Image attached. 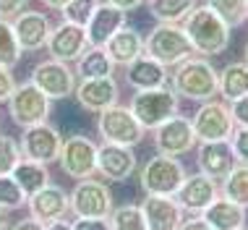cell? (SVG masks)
Segmentation results:
<instances>
[{
  "instance_id": "cell-1",
  "label": "cell",
  "mask_w": 248,
  "mask_h": 230,
  "mask_svg": "<svg viewBox=\"0 0 248 230\" xmlns=\"http://www.w3.org/2000/svg\"><path fill=\"white\" fill-rule=\"evenodd\" d=\"M170 89L180 99L209 102L219 94V71L206 58H188L170 73Z\"/></svg>"
},
{
  "instance_id": "cell-2",
  "label": "cell",
  "mask_w": 248,
  "mask_h": 230,
  "mask_svg": "<svg viewBox=\"0 0 248 230\" xmlns=\"http://www.w3.org/2000/svg\"><path fill=\"white\" fill-rule=\"evenodd\" d=\"M183 32L199 55H222L230 47V26L209 5H196L183 21Z\"/></svg>"
},
{
  "instance_id": "cell-3",
  "label": "cell",
  "mask_w": 248,
  "mask_h": 230,
  "mask_svg": "<svg viewBox=\"0 0 248 230\" xmlns=\"http://www.w3.org/2000/svg\"><path fill=\"white\" fill-rule=\"evenodd\" d=\"M144 55L157 60L165 68H175L183 60L196 55L191 39L186 37L183 26L178 24H157L144 39Z\"/></svg>"
},
{
  "instance_id": "cell-4",
  "label": "cell",
  "mask_w": 248,
  "mask_h": 230,
  "mask_svg": "<svg viewBox=\"0 0 248 230\" xmlns=\"http://www.w3.org/2000/svg\"><path fill=\"white\" fill-rule=\"evenodd\" d=\"M128 110L133 118L141 123L144 131H154L170 118H175L180 110V97L170 89V84L162 89H149V92H136L131 97Z\"/></svg>"
},
{
  "instance_id": "cell-5",
  "label": "cell",
  "mask_w": 248,
  "mask_h": 230,
  "mask_svg": "<svg viewBox=\"0 0 248 230\" xmlns=\"http://www.w3.org/2000/svg\"><path fill=\"white\" fill-rule=\"evenodd\" d=\"M186 167L178 157H165V154H154L146 160V165L139 173V183H141L146 196H175L178 188L186 181Z\"/></svg>"
},
{
  "instance_id": "cell-6",
  "label": "cell",
  "mask_w": 248,
  "mask_h": 230,
  "mask_svg": "<svg viewBox=\"0 0 248 230\" xmlns=\"http://www.w3.org/2000/svg\"><path fill=\"white\" fill-rule=\"evenodd\" d=\"M191 126L196 133L199 144H212V141H230L235 133V120L230 115V105L222 99H209L201 102L199 110L191 115Z\"/></svg>"
},
{
  "instance_id": "cell-7",
  "label": "cell",
  "mask_w": 248,
  "mask_h": 230,
  "mask_svg": "<svg viewBox=\"0 0 248 230\" xmlns=\"http://www.w3.org/2000/svg\"><path fill=\"white\" fill-rule=\"evenodd\" d=\"M97 131L105 139V144H118V147H136L144 141V128L133 118V113L123 105H112L97 115Z\"/></svg>"
},
{
  "instance_id": "cell-8",
  "label": "cell",
  "mask_w": 248,
  "mask_h": 230,
  "mask_svg": "<svg viewBox=\"0 0 248 230\" xmlns=\"http://www.w3.org/2000/svg\"><path fill=\"white\" fill-rule=\"evenodd\" d=\"M29 81L50 99V102L73 97V94H76V86H78L76 71H73L68 63H58V60H52V58L37 63Z\"/></svg>"
},
{
  "instance_id": "cell-9",
  "label": "cell",
  "mask_w": 248,
  "mask_h": 230,
  "mask_svg": "<svg viewBox=\"0 0 248 230\" xmlns=\"http://www.w3.org/2000/svg\"><path fill=\"white\" fill-rule=\"evenodd\" d=\"M5 105H8V115L13 118V123L21 126V128H31L39 123H47L52 102L31 81H26V84L16 86V92L11 94V99Z\"/></svg>"
},
{
  "instance_id": "cell-10",
  "label": "cell",
  "mask_w": 248,
  "mask_h": 230,
  "mask_svg": "<svg viewBox=\"0 0 248 230\" xmlns=\"http://www.w3.org/2000/svg\"><path fill=\"white\" fill-rule=\"evenodd\" d=\"M63 136L55 126L50 123H39V126H31V128H24L21 133V157L24 160H31V162H39V165H50V162H58L60 160V149H63Z\"/></svg>"
},
{
  "instance_id": "cell-11",
  "label": "cell",
  "mask_w": 248,
  "mask_h": 230,
  "mask_svg": "<svg viewBox=\"0 0 248 230\" xmlns=\"http://www.w3.org/2000/svg\"><path fill=\"white\" fill-rule=\"evenodd\" d=\"M71 199V212L76 217H102L107 220L112 214V194L102 181H78L68 194Z\"/></svg>"
},
{
  "instance_id": "cell-12",
  "label": "cell",
  "mask_w": 248,
  "mask_h": 230,
  "mask_svg": "<svg viewBox=\"0 0 248 230\" xmlns=\"http://www.w3.org/2000/svg\"><path fill=\"white\" fill-rule=\"evenodd\" d=\"M97 149L99 147L92 141L89 136H68L63 141V149H60V167L63 173L73 181H86L97 173Z\"/></svg>"
},
{
  "instance_id": "cell-13",
  "label": "cell",
  "mask_w": 248,
  "mask_h": 230,
  "mask_svg": "<svg viewBox=\"0 0 248 230\" xmlns=\"http://www.w3.org/2000/svg\"><path fill=\"white\" fill-rule=\"evenodd\" d=\"M196 144L199 141H196V133H193L191 118L175 115L159 128H154V149H157V154L180 157V154H188Z\"/></svg>"
},
{
  "instance_id": "cell-14",
  "label": "cell",
  "mask_w": 248,
  "mask_h": 230,
  "mask_svg": "<svg viewBox=\"0 0 248 230\" xmlns=\"http://www.w3.org/2000/svg\"><path fill=\"white\" fill-rule=\"evenodd\" d=\"M89 50V42H86V32L76 24L60 21L58 26H52V34L47 39V52L52 60L58 63H76L84 52Z\"/></svg>"
},
{
  "instance_id": "cell-15",
  "label": "cell",
  "mask_w": 248,
  "mask_h": 230,
  "mask_svg": "<svg viewBox=\"0 0 248 230\" xmlns=\"http://www.w3.org/2000/svg\"><path fill=\"white\" fill-rule=\"evenodd\" d=\"M196 165L199 173L212 181H222L230 175V170L238 165L235 152H232L230 141H212V144H196Z\"/></svg>"
},
{
  "instance_id": "cell-16",
  "label": "cell",
  "mask_w": 248,
  "mask_h": 230,
  "mask_svg": "<svg viewBox=\"0 0 248 230\" xmlns=\"http://www.w3.org/2000/svg\"><path fill=\"white\" fill-rule=\"evenodd\" d=\"M136 152L131 147H118V144H102L97 149V173L105 181L123 183L128 181L136 170Z\"/></svg>"
},
{
  "instance_id": "cell-17",
  "label": "cell",
  "mask_w": 248,
  "mask_h": 230,
  "mask_svg": "<svg viewBox=\"0 0 248 230\" xmlns=\"http://www.w3.org/2000/svg\"><path fill=\"white\" fill-rule=\"evenodd\" d=\"M11 26H13V34H16L21 50H26V52H34V50L47 47V39L52 34V24L42 11L18 13V16L11 21Z\"/></svg>"
},
{
  "instance_id": "cell-18",
  "label": "cell",
  "mask_w": 248,
  "mask_h": 230,
  "mask_svg": "<svg viewBox=\"0 0 248 230\" xmlns=\"http://www.w3.org/2000/svg\"><path fill=\"white\" fill-rule=\"evenodd\" d=\"M29 207V217L42 222V225H50V222H58V220H65V214L71 212V199L68 194L63 191L60 186H45L39 194L29 196L26 201Z\"/></svg>"
},
{
  "instance_id": "cell-19",
  "label": "cell",
  "mask_w": 248,
  "mask_h": 230,
  "mask_svg": "<svg viewBox=\"0 0 248 230\" xmlns=\"http://www.w3.org/2000/svg\"><path fill=\"white\" fill-rule=\"evenodd\" d=\"M217 196H219L217 181H212V178H206V175L196 173V175H186L183 186H180L178 194H175V201L180 204L183 212L201 214L214 199H217Z\"/></svg>"
},
{
  "instance_id": "cell-20",
  "label": "cell",
  "mask_w": 248,
  "mask_h": 230,
  "mask_svg": "<svg viewBox=\"0 0 248 230\" xmlns=\"http://www.w3.org/2000/svg\"><path fill=\"white\" fill-rule=\"evenodd\" d=\"M146 230H180L186 212L180 209L175 196H146L141 201Z\"/></svg>"
},
{
  "instance_id": "cell-21",
  "label": "cell",
  "mask_w": 248,
  "mask_h": 230,
  "mask_svg": "<svg viewBox=\"0 0 248 230\" xmlns=\"http://www.w3.org/2000/svg\"><path fill=\"white\" fill-rule=\"evenodd\" d=\"M118 81L115 79H89V81H78L76 94L73 97L78 99V105L89 113H102L107 107L118 105Z\"/></svg>"
},
{
  "instance_id": "cell-22",
  "label": "cell",
  "mask_w": 248,
  "mask_h": 230,
  "mask_svg": "<svg viewBox=\"0 0 248 230\" xmlns=\"http://www.w3.org/2000/svg\"><path fill=\"white\" fill-rule=\"evenodd\" d=\"M125 18H128V13L112 8V5H107V3H99L94 16H92L89 24L84 26L89 47H105L125 26Z\"/></svg>"
},
{
  "instance_id": "cell-23",
  "label": "cell",
  "mask_w": 248,
  "mask_h": 230,
  "mask_svg": "<svg viewBox=\"0 0 248 230\" xmlns=\"http://www.w3.org/2000/svg\"><path fill=\"white\" fill-rule=\"evenodd\" d=\"M125 81L136 92H149V89H162V86L170 84V73L157 60H152L149 55H141L125 68Z\"/></svg>"
},
{
  "instance_id": "cell-24",
  "label": "cell",
  "mask_w": 248,
  "mask_h": 230,
  "mask_svg": "<svg viewBox=\"0 0 248 230\" xmlns=\"http://www.w3.org/2000/svg\"><path fill=\"white\" fill-rule=\"evenodd\" d=\"M105 52L115 66L128 68L133 60H139L144 55V37L139 34L136 29H131V26H123V29L105 45Z\"/></svg>"
},
{
  "instance_id": "cell-25",
  "label": "cell",
  "mask_w": 248,
  "mask_h": 230,
  "mask_svg": "<svg viewBox=\"0 0 248 230\" xmlns=\"http://www.w3.org/2000/svg\"><path fill=\"white\" fill-rule=\"evenodd\" d=\"M201 217L206 220V225L212 230H240V228H246V209L222 199V196H217V199L201 212Z\"/></svg>"
},
{
  "instance_id": "cell-26",
  "label": "cell",
  "mask_w": 248,
  "mask_h": 230,
  "mask_svg": "<svg viewBox=\"0 0 248 230\" xmlns=\"http://www.w3.org/2000/svg\"><path fill=\"white\" fill-rule=\"evenodd\" d=\"M112 71H115V63L107 58L105 47H89V50L76 60V79H81V81L110 79Z\"/></svg>"
},
{
  "instance_id": "cell-27",
  "label": "cell",
  "mask_w": 248,
  "mask_h": 230,
  "mask_svg": "<svg viewBox=\"0 0 248 230\" xmlns=\"http://www.w3.org/2000/svg\"><path fill=\"white\" fill-rule=\"evenodd\" d=\"M219 94H222L227 105L248 94V66L243 60L240 63H227L219 71Z\"/></svg>"
},
{
  "instance_id": "cell-28",
  "label": "cell",
  "mask_w": 248,
  "mask_h": 230,
  "mask_svg": "<svg viewBox=\"0 0 248 230\" xmlns=\"http://www.w3.org/2000/svg\"><path fill=\"white\" fill-rule=\"evenodd\" d=\"M11 178L21 186V191L29 196L39 194L45 186H50V173H47V165H39V162H31V160H21L16 165V170L11 173Z\"/></svg>"
},
{
  "instance_id": "cell-29",
  "label": "cell",
  "mask_w": 248,
  "mask_h": 230,
  "mask_svg": "<svg viewBox=\"0 0 248 230\" xmlns=\"http://www.w3.org/2000/svg\"><path fill=\"white\" fill-rule=\"evenodd\" d=\"M146 5L157 24H180L191 16L199 0H146Z\"/></svg>"
},
{
  "instance_id": "cell-30",
  "label": "cell",
  "mask_w": 248,
  "mask_h": 230,
  "mask_svg": "<svg viewBox=\"0 0 248 230\" xmlns=\"http://www.w3.org/2000/svg\"><path fill=\"white\" fill-rule=\"evenodd\" d=\"M219 196L232 204L248 209V165L238 162L235 167L230 170V175L219 183Z\"/></svg>"
},
{
  "instance_id": "cell-31",
  "label": "cell",
  "mask_w": 248,
  "mask_h": 230,
  "mask_svg": "<svg viewBox=\"0 0 248 230\" xmlns=\"http://www.w3.org/2000/svg\"><path fill=\"white\" fill-rule=\"evenodd\" d=\"M206 5L230 29H238V26L248 24V0H206Z\"/></svg>"
},
{
  "instance_id": "cell-32",
  "label": "cell",
  "mask_w": 248,
  "mask_h": 230,
  "mask_svg": "<svg viewBox=\"0 0 248 230\" xmlns=\"http://www.w3.org/2000/svg\"><path fill=\"white\" fill-rule=\"evenodd\" d=\"M21 45H18L16 34H13L11 21H0V68L13 71L21 60Z\"/></svg>"
},
{
  "instance_id": "cell-33",
  "label": "cell",
  "mask_w": 248,
  "mask_h": 230,
  "mask_svg": "<svg viewBox=\"0 0 248 230\" xmlns=\"http://www.w3.org/2000/svg\"><path fill=\"white\" fill-rule=\"evenodd\" d=\"M110 230H146L144 212L139 204L115 207L110 214Z\"/></svg>"
},
{
  "instance_id": "cell-34",
  "label": "cell",
  "mask_w": 248,
  "mask_h": 230,
  "mask_svg": "<svg viewBox=\"0 0 248 230\" xmlns=\"http://www.w3.org/2000/svg\"><path fill=\"white\" fill-rule=\"evenodd\" d=\"M99 3H102V0H71V3L60 11L63 13V21L76 24L84 29V26L89 24V18L94 16V11L99 8Z\"/></svg>"
},
{
  "instance_id": "cell-35",
  "label": "cell",
  "mask_w": 248,
  "mask_h": 230,
  "mask_svg": "<svg viewBox=\"0 0 248 230\" xmlns=\"http://www.w3.org/2000/svg\"><path fill=\"white\" fill-rule=\"evenodd\" d=\"M26 194L21 191V186L11 178V175H0V209L11 212V209H21L26 204Z\"/></svg>"
},
{
  "instance_id": "cell-36",
  "label": "cell",
  "mask_w": 248,
  "mask_h": 230,
  "mask_svg": "<svg viewBox=\"0 0 248 230\" xmlns=\"http://www.w3.org/2000/svg\"><path fill=\"white\" fill-rule=\"evenodd\" d=\"M21 160L24 157H21L18 141L11 136H0V175H11Z\"/></svg>"
},
{
  "instance_id": "cell-37",
  "label": "cell",
  "mask_w": 248,
  "mask_h": 230,
  "mask_svg": "<svg viewBox=\"0 0 248 230\" xmlns=\"http://www.w3.org/2000/svg\"><path fill=\"white\" fill-rule=\"evenodd\" d=\"M230 144H232V152H235V160L248 165V128H235Z\"/></svg>"
},
{
  "instance_id": "cell-38",
  "label": "cell",
  "mask_w": 248,
  "mask_h": 230,
  "mask_svg": "<svg viewBox=\"0 0 248 230\" xmlns=\"http://www.w3.org/2000/svg\"><path fill=\"white\" fill-rule=\"evenodd\" d=\"M29 5V0H0V21H13Z\"/></svg>"
},
{
  "instance_id": "cell-39",
  "label": "cell",
  "mask_w": 248,
  "mask_h": 230,
  "mask_svg": "<svg viewBox=\"0 0 248 230\" xmlns=\"http://www.w3.org/2000/svg\"><path fill=\"white\" fill-rule=\"evenodd\" d=\"M230 115L235 120V128H248V94L230 102Z\"/></svg>"
},
{
  "instance_id": "cell-40",
  "label": "cell",
  "mask_w": 248,
  "mask_h": 230,
  "mask_svg": "<svg viewBox=\"0 0 248 230\" xmlns=\"http://www.w3.org/2000/svg\"><path fill=\"white\" fill-rule=\"evenodd\" d=\"M71 230H110V217H76L71 222Z\"/></svg>"
},
{
  "instance_id": "cell-41",
  "label": "cell",
  "mask_w": 248,
  "mask_h": 230,
  "mask_svg": "<svg viewBox=\"0 0 248 230\" xmlns=\"http://www.w3.org/2000/svg\"><path fill=\"white\" fill-rule=\"evenodd\" d=\"M16 79H13V73L8 68H0V102H8L11 94L16 92Z\"/></svg>"
},
{
  "instance_id": "cell-42",
  "label": "cell",
  "mask_w": 248,
  "mask_h": 230,
  "mask_svg": "<svg viewBox=\"0 0 248 230\" xmlns=\"http://www.w3.org/2000/svg\"><path fill=\"white\" fill-rule=\"evenodd\" d=\"M102 3L112 5V8H118V11H123V13H131V11L141 8L146 0H102Z\"/></svg>"
},
{
  "instance_id": "cell-43",
  "label": "cell",
  "mask_w": 248,
  "mask_h": 230,
  "mask_svg": "<svg viewBox=\"0 0 248 230\" xmlns=\"http://www.w3.org/2000/svg\"><path fill=\"white\" fill-rule=\"evenodd\" d=\"M180 230H212V228L206 225V220L201 217V214H193V217L183 220V225H180Z\"/></svg>"
},
{
  "instance_id": "cell-44",
  "label": "cell",
  "mask_w": 248,
  "mask_h": 230,
  "mask_svg": "<svg viewBox=\"0 0 248 230\" xmlns=\"http://www.w3.org/2000/svg\"><path fill=\"white\" fill-rule=\"evenodd\" d=\"M11 230H45V225L37 222V220H31V217H24V220H18Z\"/></svg>"
},
{
  "instance_id": "cell-45",
  "label": "cell",
  "mask_w": 248,
  "mask_h": 230,
  "mask_svg": "<svg viewBox=\"0 0 248 230\" xmlns=\"http://www.w3.org/2000/svg\"><path fill=\"white\" fill-rule=\"evenodd\" d=\"M68 3H71V0H42V5H45V8H50V11H63Z\"/></svg>"
},
{
  "instance_id": "cell-46",
  "label": "cell",
  "mask_w": 248,
  "mask_h": 230,
  "mask_svg": "<svg viewBox=\"0 0 248 230\" xmlns=\"http://www.w3.org/2000/svg\"><path fill=\"white\" fill-rule=\"evenodd\" d=\"M45 230H71V222H68V220H58V222L45 225Z\"/></svg>"
},
{
  "instance_id": "cell-47",
  "label": "cell",
  "mask_w": 248,
  "mask_h": 230,
  "mask_svg": "<svg viewBox=\"0 0 248 230\" xmlns=\"http://www.w3.org/2000/svg\"><path fill=\"white\" fill-rule=\"evenodd\" d=\"M5 228H8V217H5V212L0 209V230H5Z\"/></svg>"
},
{
  "instance_id": "cell-48",
  "label": "cell",
  "mask_w": 248,
  "mask_h": 230,
  "mask_svg": "<svg viewBox=\"0 0 248 230\" xmlns=\"http://www.w3.org/2000/svg\"><path fill=\"white\" fill-rule=\"evenodd\" d=\"M243 63L248 66V42H246V60H243Z\"/></svg>"
},
{
  "instance_id": "cell-49",
  "label": "cell",
  "mask_w": 248,
  "mask_h": 230,
  "mask_svg": "<svg viewBox=\"0 0 248 230\" xmlns=\"http://www.w3.org/2000/svg\"><path fill=\"white\" fill-rule=\"evenodd\" d=\"M240 230H248V228H240Z\"/></svg>"
}]
</instances>
